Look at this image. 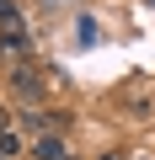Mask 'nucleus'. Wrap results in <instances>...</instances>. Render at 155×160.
<instances>
[{
    "label": "nucleus",
    "mask_w": 155,
    "mask_h": 160,
    "mask_svg": "<svg viewBox=\"0 0 155 160\" xmlns=\"http://www.w3.org/2000/svg\"><path fill=\"white\" fill-rule=\"evenodd\" d=\"M32 155H38V160H70V144L54 139V133H43V139L32 144Z\"/></svg>",
    "instance_id": "7ed1b4c3"
},
{
    "label": "nucleus",
    "mask_w": 155,
    "mask_h": 160,
    "mask_svg": "<svg viewBox=\"0 0 155 160\" xmlns=\"http://www.w3.org/2000/svg\"><path fill=\"white\" fill-rule=\"evenodd\" d=\"M0 53H6L11 64H22V59H32V38H27V27H22V16H16V22H0Z\"/></svg>",
    "instance_id": "f03ea898"
},
{
    "label": "nucleus",
    "mask_w": 155,
    "mask_h": 160,
    "mask_svg": "<svg viewBox=\"0 0 155 160\" xmlns=\"http://www.w3.org/2000/svg\"><path fill=\"white\" fill-rule=\"evenodd\" d=\"M11 96H16L22 107H43V96H48V80H43V69H38L32 59L11 64Z\"/></svg>",
    "instance_id": "f257e3e1"
},
{
    "label": "nucleus",
    "mask_w": 155,
    "mask_h": 160,
    "mask_svg": "<svg viewBox=\"0 0 155 160\" xmlns=\"http://www.w3.org/2000/svg\"><path fill=\"white\" fill-rule=\"evenodd\" d=\"M0 155H6V160L22 155V133H16V128H11V133H0Z\"/></svg>",
    "instance_id": "20e7f679"
},
{
    "label": "nucleus",
    "mask_w": 155,
    "mask_h": 160,
    "mask_svg": "<svg viewBox=\"0 0 155 160\" xmlns=\"http://www.w3.org/2000/svg\"><path fill=\"white\" fill-rule=\"evenodd\" d=\"M0 22H16V0H0Z\"/></svg>",
    "instance_id": "39448f33"
},
{
    "label": "nucleus",
    "mask_w": 155,
    "mask_h": 160,
    "mask_svg": "<svg viewBox=\"0 0 155 160\" xmlns=\"http://www.w3.org/2000/svg\"><path fill=\"white\" fill-rule=\"evenodd\" d=\"M0 160H6V155H0Z\"/></svg>",
    "instance_id": "0eeeda50"
},
{
    "label": "nucleus",
    "mask_w": 155,
    "mask_h": 160,
    "mask_svg": "<svg viewBox=\"0 0 155 160\" xmlns=\"http://www.w3.org/2000/svg\"><path fill=\"white\" fill-rule=\"evenodd\" d=\"M0 133H11V112L6 107H0Z\"/></svg>",
    "instance_id": "423d86ee"
}]
</instances>
